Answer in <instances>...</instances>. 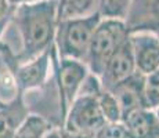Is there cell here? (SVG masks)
Segmentation results:
<instances>
[{"label": "cell", "mask_w": 159, "mask_h": 138, "mask_svg": "<svg viewBox=\"0 0 159 138\" xmlns=\"http://www.w3.org/2000/svg\"><path fill=\"white\" fill-rule=\"evenodd\" d=\"M57 24V0H42L15 7L6 29L20 39L14 64L29 62L50 50L54 46Z\"/></svg>", "instance_id": "6da1fadb"}, {"label": "cell", "mask_w": 159, "mask_h": 138, "mask_svg": "<svg viewBox=\"0 0 159 138\" xmlns=\"http://www.w3.org/2000/svg\"><path fill=\"white\" fill-rule=\"evenodd\" d=\"M129 39L130 30L123 20L102 18L94 30L84 60L89 72L100 78L107 62Z\"/></svg>", "instance_id": "7a4b0ae2"}, {"label": "cell", "mask_w": 159, "mask_h": 138, "mask_svg": "<svg viewBox=\"0 0 159 138\" xmlns=\"http://www.w3.org/2000/svg\"><path fill=\"white\" fill-rule=\"evenodd\" d=\"M102 17L100 13L80 18L58 21L54 47L58 58L84 62L94 30Z\"/></svg>", "instance_id": "3957f363"}, {"label": "cell", "mask_w": 159, "mask_h": 138, "mask_svg": "<svg viewBox=\"0 0 159 138\" xmlns=\"http://www.w3.org/2000/svg\"><path fill=\"white\" fill-rule=\"evenodd\" d=\"M53 64H54V76H56L57 90H58V100H60L61 118H62V126H64L66 113H68L75 98L78 97L82 84L84 83L90 72H89L84 62L75 60H66V58H58L56 47H54Z\"/></svg>", "instance_id": "277c9868"}, {"label": "cell", "mask_w": 159, "mask_h": 138, "mask_svg": "<svg viewBox=\"0 0 159 138\" xmlns=\"http://www.w3.org/2000/svg\"><path fill=\"white\" fill-rule=\"evenodd\" d=\"M97 96L78 94L60 130L69 134L98 136L100 130L107 124V120L100 109Z\"/></svg>", "instance_id": "5b68a950"}, {"label": "cell", "mask_w": 159, "mask_h": 138, "mask_svg": "<svg viewBox=\"0 0 159 138\" xmlns=\"http://www.w3.org/2000/svg\"><path fill=\"white\" fill-rule=\"evenodd\" d=\"M137 72L136 62H134L133 57V48H131L130 39L116 51V54L111 60L107 62L105 68H104L101 76H100V82L104 90H114L119 83L126 80L130 78L133 73Z\"/></svg>", "instance_id": "8992f818"}, {"label": "cell", "mask_w": 159, "mask_h": 138, "mask_svg": "<svg viewBox=\"0 0 159 138\" xmlns=\"http://www.w3.org/2000/svg\"><path fill=\"white\" fill-rule=\"evenodd\" d=\"M133 57L140 73L148 76L159 69V38L152 32L130 33Z\"/></svg>", "instance_id": "52a82bcc"}, {"label": "cell", "mask_w": 159, "mask_h": 138, "mask_svg": "<svg viewBox=\"0 0 159 138\" xmlns=\"http://www.w3.org/2000/svg\"><path fill=\"white\" fill-rule=\"evenodd\" d=\"M125 24L130 33L155 32L159 28V0H131Z\"/></svg>", "instance_id": "ba28073f"}, {"label": "cell", "mask_w": 159, "mask_h": 138, "mask_svg": "<svg viewBox=\"0 0 159 138\" xmlns=\"http://www.w3.org/2000/svg\"><path fill=\"white\" fill-rule=\"evenodd\" d=\"M144 84L145 75H143L137 70L126 80L119 83L114 90H111V93H114L119 105H120L122 119L137 109L147 108L144 98Z\"/></svg>", "instance_id": "9c48e42d"}, {"label": "cell", "mask_w": 159, "mask_h": 138, "mask_svg": "<svg viewBox=\"0 0 159 138\" xmlns=\"http://www.w3.org/2000/svg\"><path fill=\"white\" fill-rule=\"evenodd\" d=\"M127 138H159V116L157 110L137 109L122 119Z\"/></svg>", "instance_id": "30bf717a"}, {"label": "cell", "mask_w": 159, "mask_h": 138, "mask_svg": "<svg viewBox=\"0 0 159 138\" xmlns=\"http://www.w3.org/2000/svg\"><path fill=\"white\" fill-rule=\"evenodd\" d=\"M28 115L29 109L22 96L10 104L0 105V138H15L18 127Z\"/></svg>", "instance_id": "8fae6325"}, {"label": "cell", "mask_w": 159, "mask_h": 138, "mask_svg": "<svg viewBox=\"0 0 159 138\" xmlns=\"http://www.w3.org/2000/svg\"><path fill=\"white\" fill-rule=\"evenodd\" d=\"M100 0H57L58 21L80 18L98 13Z\"/></svg>", "instance_id": "7c38bea8"}, {"label": "cell", "mask_w": 159, "mask_h": 138, "mask_svg": "<svg viewBox=\"0 0 159 138\" xmlns=\"http://www.w3.org/2000/svg\"><path fill=\"white\" fill-rule=\"evenodd\" d=\"M56 127L51 122L38 113H29L18 127L15 138H47Z\"/></svg>", "instance_id": "4fadbf2b"}, {"label": "cell", "mask_w": 159, "mask_h": 138, "mask_svg": "<svg viewBox=\"0 0 159 138\" xmlns=\"http://www.w3.org/2000/svg\"><path fill=\"white\" fill-rule=\"evenodd\" d=\"M100 109H101L107 123H120L122 122V109L114 93L108 90H102L97 96Z\"/></svg>", "instance_id": "5bb4252c"}, {"label": "cell", "mask_w": 159, "mask_h": 138, "mask_svg": "<svg viewBox=\"0 0 159 138\" xmlns=\"http://www.w3.org/2000/svg\"><path fill=\"white\" fill-rule=\"evenodd\" d=\"M130 3L131 0H100L98 13L102 18H115L125 21Z\"/></svg>", "instance_id": "9a60e30c"}, {"label": "cell", "mask_w": 159, "mask_h": 138, "mask_svg": "<svg viewBox=\"0 0 159 138\" xmlns=\"http://www.w3.org/2000/svg\"><path fill=\"white\" fill-rule=\"evenodd\" d=\"M144 98L145 106L148 109H159V75L157 72L145 76L144 84Z\"/></svg>", "instance_id": "2e32d148"}, {"label": "cell", "mask_w": 159, "mask_h": 138, "mask_svg": "<svg viewBox=\"0 0 159 138\" xmlns=\"http://www.w3.org/2000/svg\"><path fill=\"white\" fill-rule=\"evenodd\" d=\"M11 18L13 17H3V15H0V40H2L3 35H4L6 29H7L8 24H10Z\"/></svg>", "instance_id": "e0dca14e"}, {"label": "cell", "mask_w": 159, "mask_h": 138, "mask_svg": "<svg viewBox=\"0 0 159 138\" xmlns=\"http://www.w3.org/2000/svg\"><path fill=\"white\" fill-rule=\"evenodd\" d=\"M11 6L14 7H18V6H22V4H32V3H38L42 2V0H8Z\"/></svg>", "instance_id": "ac0fdd59"}, {"label": "cell", "mask_w": 159, "mask_h": 138, "mask_svg": "<svg viewBox=\"0 0 159 138\" xmlns=\"http://www.w3.org/2000/svg\"><path fill=\"white\" fill-rule=\"evenodd\" d=\"M152 33H155V35H157V36H158V38H159V28H158V29H157V30H155V32H152Z\"/></svg>", "instance_id": "d6986e66"}, {"label": "cell", "mask_w": 159, "mask_h": 138, "mask_svg": "<svg viewBox=\"0 0 159 138\" xmlns=\"http://www.w3.org/2000/svg\"><path fill=\"white\" fill-rule=\"evenodd\" d=\"M157 113H158V116H159V109H158V110H157Z\"/></svg>", "instance_id": "ffe728a7"}, {"label": "cell", "mask_w": 159, "mask_h": 138, "mask_svg": "<svg viewBox=\"0 0 159 138\" xmlns=\"http://www.w3.org/2000/svg\"><path fill=\"white\" fill-rule=\"evenodd\" d=\"M157 73H158V75H159V69H158V70H157Z\"/></svg>", "instance_id": "44dd1931"}]
</instances>
